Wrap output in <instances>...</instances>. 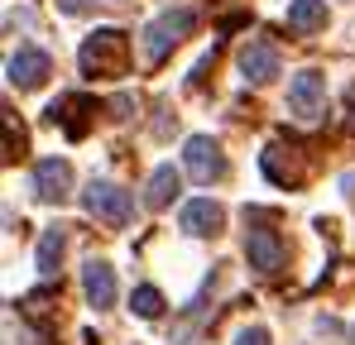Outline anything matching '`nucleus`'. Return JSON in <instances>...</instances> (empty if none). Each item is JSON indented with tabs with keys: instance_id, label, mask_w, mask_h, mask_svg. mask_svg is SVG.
Wrapping results in <instances>:
<instances>
[{
	"instance_id": "1",
	"label": "nucleus",
	"mask_w": 355,
	"mask_h": 345,
	"mask_svg": "<svg viewBox=\"0 0 355 345\" xmlns=\"http://www.w3.org/2000/svg\"><path fill=\"white\" fill-rule=\"evenodd\" d=\"M77 67H82L87 77H120V72L130 67V39H125L120 29H96V34H87L82 48H77Z\"/></svg>"
},
{
	"instance_id": "2",
	"label": "nucleus",
	"mask_w": 355,
	"mask_h": 345,
	"mask_svg": "<svg viewBox=\"0 0 355 345\" xmlns=\"http://www.w3.org/2000/svg\"><path fill=\"white\" fill-rule=\"evenodd\" d=\"M192 24H197L192 10H182V5H178V10H164V15L144 29V57H149V62H164V57L192 34Z\"/></svg>"
},
{
	"instance_id": "3",
	"label": "nucleus",
	"mask_w": 355,
	"mask_h": 345,
	"mask_svg": "<svg viewBox=\"0 0 355 345\" xmlns=\"http://www.w3.org/2000/svg\"><path fill=\"white\" fill-rule=\"evenodd\" d=\"M245 254H250V269H254V274L274 278V274L284 269V259H288V245H284V235L274 226L250 221V230H245Z\"/></svg>"
},
{
	"instance_id": "4",
	"label": "nucleus",
	"mask_w": 355,
	"mask_h": 345,
	"mask_svg": "<svg viewBox=\"0 0 355 345\" xmlns=\"http://www.w3.org/2000/svg\"><path fill=\"white\" fill-rule=\"evenodd\" d=\"M82 206H87V216H96V221H106V226H130V216H135L130 192L116 187V182H92V187L82 192Z\"/></svg>"
},
{
	"instance_id": "5",
	"label": "nucleus",
	"mask_w": 355,
	"mask_h": 345,
	"mask_svg": "<svg viewBox=\"0 0 355 345\" xmlns=\"http://www.w3.org/2000/svg\"><path fill=\"white\" fill-rule=\"evenodd\" d=\"M288 111H293V120H302V125H317L322 120V111H327V77L322 72H297L293 82H288Z\"/></svg>"
},
{
	"instance_id": "6",
	"label": "nucleus",
	"mask_w": 355,
	"mask_h": 345,
	"mask_svg": "<svg viewBox=\"0 0 355 345\" xmlns=\"http://www.w3.org/2000/svg\"><path fill=\"white\" fill-rule=\"evenodd\" d=\"M182 168L197 182H216V177H226V154H221V144L211 134H192L182 144Z\"/></svg>"
},
{
	"instance_id": "7",
	"label": "nucleus",
	"mask_w": 355,
	"mask_h": 345,
	"mask_svg": "<svg viewBox=\"0 0 355 345\" xmlns=\"http://www.w3.org/2000/svg\"><path fill=\"white\" fill-rule=\"evenodd\" d=\"M10 82L19 87V91H34V87H44L49 82V72H53V57L44 53V48H19V53L10 57Z\"/></svg>"
},
{
	"instance_id": "8",
	"label": "nucleus",
	"mask_w": 355,
	"mask_h": 345,
	"mask_svg": "<svg viewBox=\"0 0 355 345\" xmlns=\"http://www.w3.org/2000/svg\"><path fill=\"white\" fill-rule=\"evenodd\" d=\"M240 72H245V82H254V87L274 82V77H279V48L264 44V39L245 44V48H240Z\"/></svg>"
},
{
	"instance_id": "9",
	"label": "nucleus",
	"mask_w": 355,
	"mask_h": 345,
	"mask_svg": "<svg viewBox=\"0 0 355 345\" xmlns=\"http://www.w3.org/2000/svg\"><path fill=\"white\" fill-rule=\"evenodd\" d=\"M87 115H96V101L92 96H58L49 106V120L67 130V139H82L87 134Z\"/></svg>"
},
{
	"instance_id": "10",
	"label": "nucleus",
	"mask_w": 355,
	"mask_h": 345,
	"mask_svg": "<svg viewBox=\"0 0 355 345\" xmlns=\"http://www.w3.org/2000/svg\"><path fill=\"white\" fill-rule=\"evenodd\" d=\"M72 192V168H67V159H44L39 168H34V197L39 202H62Z\"/></svg>"
},
{
	"instance_id": "11",
	"label": "nucleus",
	"mask_w": 355,
	"mask_h": 345,
	"mask_svg": "<svg viewBox=\"0 0 355 345\" xmlns=\"http://www.w3.org/2000/svg\"><path fill=\"white\" fill-rule=\"evenodd\" d=\"M82 292H87V302L101 312V307H116V269L106 264V259H92L87 269H82Z\"/></svg>"
},
{
	"instance_id": "12",
	"label": "nucleus",
	"mask_w": 355,
	"mask_h": 345,
	"mask_svg": "<svg viewBox=\"0 0 355 345\" xmlns=\"http://www.w3.org/2000/svg\"><path fill=\"white\" fill-rule=\"evenodd\" d=\"M259 168H264V177H269L274 187H293L297 177H302V168H297L288 144H269V149L259 154Z\"/></svg>"
},
{
	"instance_id": "13",
	"label": "nucleus",
	"mask_w": 355,
	"mask_h": 345,
	"mask_svg": "<svg viewBox=\"0 0 355 345\" xmlns=\"http://www.w3.org/2000/svg\"><path fill=\"white\" fill-rule=\"evenodd\" d=\"M221 221H226V211H221L211 197H197V202L182 206V230H187V235H216Z\"/></svg>"
},
{
	"instance_id": "14",
	"label": "nucleus",
	"mask_w": 355,
	"mask_h": 345,
	"mask_svg": "<svg viewBox=\"0 0 355 345\" xmlns=\"http://www.w3.org/2000/svg\"><path fill=\"white\" fill-rule=\"evenodd\" d=\"M178 192H182V172L173 168V163H164V168L149 172V187H144V202L154 206V211H164L168 202H173Z\"/></svg>"
},
{
	"instance_id": "15",
	"label": "nucleus",
	"mask_w": 355,
	"mask_h": 345,
	"mask_svg": "<svg viewBox=\"0 0 355 345\" xmlns=\"http://www.w3.org/2000/svg\"><path fill=\"white\" fill-rule=\"evenodd\" d=\"M327 24V0H288V29L293 34H317Z\"/></svg>"
},
{
	"instance_id": "16",
	"label": "nucleus",
	"mask_w": 355,
	"mask_h": 345,
	"mask_svg": "<svg viewBox=\"0 0 355 345\" xmlns=\"http://www.w3.org/2000/svg\"><path fill=\"white\" fill-rule=\"evenodd\" d=\"M62 249H67V235H62V226L44 230V240H39V274H44V278H53V274H58Z\"/></svg>"
},
{
	"instance_id": "17",
	"label": "nucleus",
	"mask_w": 355,
	"mask_h": 345,
	"mask_svg": "<svg viewBox=\"0 0 355 345\" xmlns=\"http://www.w3.org/2000/svg\"><path fill=\"white\" fill-rule=\"evenodd\" d=\"M130 307H135V317H144V321H154V317L164 312V292H159V288H135V297H130Z\"/></svg>"
},
{
	"instance_id": "18",
	"label": "nucleus",
	"mask_w": 355,
	"mask_h": 345,
	"mask_svg": "<svg viewBox=\"0 0 355 345\" xmlns=\"http://www.w3.org/2000/svg\"><path fill=\"white\" fill-rule=\"evenodd\" d=\"M19 154H24V130L15 125V115L5 111V163H15Z\"/></svg>"
},
{
	"instance_id": "19",
	"label": "nucleus",
	"mask_w": 355,
	"mask_h": 345,
	"mask_svg": "<svg viewBox=\"0 0 355 345\" xmlns=\"http://www.w3.org/2000/svg\"><path fill=\"white\" fill-rule=\"evenodd\" d=\"M53 302H58V297H53L49 288H44V292H29V297H24V317H34V321H39V317H49V307H53Z\"/></svg>"
},
{
	"instance_id": "20",
	"label": "nucleus",
	"mask_w": 355,
	"mask_h": 345,
	"mask_svg": "<svg viewBox=\"0 0 355 345\" xmlns=\"http://www.w3.org/2000/svg\"><path fill=\"white\" fill-rule=\"evenodd\" d=\"M236 345H269V331H264V326H245L236 336Z\"/></svg>"
},
{
	"instance_id": "21",
	"label": "nucleus",
	"mask_w": 355,
	"mask_h": 345,
	"mask_svg": "<svg viewBox=\"0 0 355 345\" xmlns=\"http://www.w3.org/2000/svg\"><path fill=\"white\" fill-rule=\"evenodd\" d=\"M53 5H58L62 15H87L92 10V0H53Z\"/></svg>"
}]
</instances>
